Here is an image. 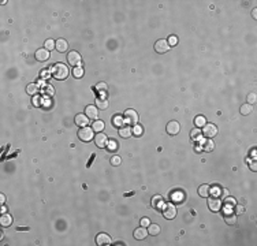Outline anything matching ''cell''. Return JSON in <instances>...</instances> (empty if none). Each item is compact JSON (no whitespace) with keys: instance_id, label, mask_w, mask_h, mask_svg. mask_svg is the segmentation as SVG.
Listing matches in <instances>:
<instances>
[{"instance_id":"4","label":"cell","mask_w":257,"mask_h":246,"mask_svg":"<svg viewBox=\"0 0 257 246\" xmlns=\"http://www.w3.org/2000/svg\"><path fill=\"white\" fill-rule=\"evenodd\" d=\"M163 215H164V217L165 219H168V220H171V219H174L176 216V209H175V207L172 205V204H164V207H163Z\"/></svg>"},{"instance_id":"5","label":"cell","mask_w":257,"mask_h":246,"mask_svg":"<svg viewBox=\"0 0 257 246\" xmlns=\"http://www.w3.org/2000/svg\"><path fill=\"white\" fill-rule=\"evenodd\" d=\"M67 60H69V63L73 67H79V64H81V62H82V58H81V55H79L78 52L71 51L69 54V56H67Z\"/></svg>"},{"instance_id":"6","label":"cell","mask_w":257,"mask_h":246,"mask_svg":"<svg viewBox=\"0 0 257 246\" xmlns=\"http://www.w3.org/2000/svg\"><path fill=\"white\" fill-rule=\"evenodd\" d=\"M202 134L205 135L207 138H212V137H215V135L218 134V127L215 126L213 123H207L205 126H204Z\"/></svg>"},{"instance_id":"42","label":"cell","mask_w":257,"mask_h":246,"mask_svg":"<svg viewBox=\"0 0 257 246\" xmlns=\"http://www.w3.org/2000/svg\"><path fill=\"white\" fill-rule=\"evenodd\" d=\"M41 104H43V100H41L39 96H36L33 98V105H34V107H41Z\"/></svg>"},{"instance_id":"28","label":"cell","mask_w":257,"mask_h":246,"mask_svg":"<svg viewBox=\"0 0 257 246\" xmlns=\"http://www.w3.org/2000/svg\"><path fill=\"white\" fill-rule=\"evenodd\" d=\"M224 222L227 223V224H234V223L237 222V216L234 213H224Z\"/></svg>"},{"instance_id":"25","label":"cell","mask_w":257,"mask_h":246,"mask_svg":"<svg viewBox=\"0 0 257 246\" xmlns=\"http://www.w3.org/2000/svg\"><path fill=\"white\" fill-rule=\"evenodd\" d=\"M56 49H58L59 52H64L67 49V41L63 40V39L58 40V41H56Z\"/></svg>"},{"instance_id":"33","label":"cell","mask_w":257,"mask_h":246,"mask_svg":"<svg viewBox=\"0 0 257 246\" xmlns=\"http://www.w3.org/2000/svg\"><path fill=\"white\" fill-rule=\"evenodd\" d=\"M44 47H45L47 51H52L54 48H56V43L54 40H47L45 41V44H44Z\"/></svg>"},{"instance_id":"3","label":"cell","mask_w":257,"mask_h":246,"mask_svg":"<svg viewBox=\"0 0 257 246\" xmlns=\"http://www.w3.org/2000/svg\"><path fill=\"white\" fill-rule=\"evenodd\" d=\"M138 119H139V116H138V113L134 111V109H127L126 112H124V122L128 123V124H137L138 123Z\"/></svg>"},{"instance_id":"49","label":"cell","mask_w":257,"mask_h":246,"mask_svg":"<svg viewBox=\"0 0 257 246\" xmlns=\"http://www.w3.org/2000/svg\"><path fill=\"white\" fill-rule=\"evenodd\" d=\"M6 211H7L6 207H2V213H6Z\"/></svg>"},{"instance_id":"15","label":"cell","mask_w":257,"mask_h":246,"mask_svg":"<svg viewBox=\"0 0 257 246\" xmlns=\"http://www.w3.org/2000/svg\"><path fill=\"white\" fill-rule=\"evenodd\" d=\"M85 115L88 116L89 119H97V115H99V112H97V108L94 107V105H88V107L85 108Z\"/></svg>"},{"instance_id":"26","label":"cell","mask_w":257,"mask_h":246,"mask_svg":"<svg viewBox=\"0 0 257 246\" xmlns=\"http://www.w3.org/2000/svg\"><path fill=\"white\" fill-rule=\"evenodd\" d=\"M26 92H28L29 94H32V96H36V94L39 93V85H37V84H30V85H28V88H26Z\"/></svg>"},{"instance_id":"16","label":"cell","mask_w":257,"mask_h":246,"mask_svg":"<svg viewBox=\"0 0 257 246\" xmlns=\"http://www.w3.org/2000/svg\"><path fill=\"white\" fill-rule=\"evenodd\" d=\"M146 237H148V230H145V227H139V228H137L134 231V238L138 241L145 239Z\"/></svg>"},{"instance_id":"34","label":"cell","mask_w":257,"mask_h":246,"mask_svg":"<svg viewBox=\"0 0 257 246\" xmlns=\"http://www.w3.org/2000/svg\"><path fill=\"white\" fill-rule=\"evenodd\" d=\"M250 112H252V105L250 104H244L242 107H241V113H242V115H249Z\"/></svg>"},{"instance_id":"29","label":"cell","mask_w":257,"mask_h":246,"mask_svg":"<svg viewBox=\"0 0 257 246\" xmlns=\"http://www.w3.org/2000/svg\"><path fill=\"white\" fill-rule=\"evenodd\" d=\"M159 233H160V226H157V224L148 226V234H150V235H157Z\"/></svg>"},{"instance_id":"22","label":"cell","mask_w":257,"mask_h":246,"mask_svg":"<svg viewBox=\"0 0 257 246\" xmlns=\"http://www.w3.org/2000/svg\"><path fill=\"white\" fill-rule=\"evenodd\" d=\"M0 223H2L3 227H8V226H11V223H13V217H11L8 213H3V216L0 217Z\"/></svg>"},{"instance_id":"13","label":"cell","mask_w":257,"mask_h":246,"mask_svg":"<svg viewBox=\"0 0 257 246\" xmlns=\"http://www.w3.org/2000/svg\"><path fill=\"white\" fill-rule=\"evenodd\" d=\"M153 209H163L164 207V201H163V197L161 196H155L152 198V202H150Z\"/></svg>"},{"instance_id":"47","label":"cell","mask_w":257,"mask_h":246,"mask_svg":"<svg viewBox=\"0 0 257 246\" xmlns=\"http://www.w3.org/2000/svg\"><path fill=\"white\" fill-rule=\"evenodd\" d=\"M0 201H2V204H4V201H6V196L4 194L0 196Z\"/></svg>"},{"instance_id":"23","label":"cell","mask_w":257,"mask_h":246,"mask_svg":"<svg viewBox=\"0 0 257 246\" xmlns=\"http://www.w3.org/2000/svg\"><path fill=\"white\" fill-rule=\"evenodd\" d=\"M119 134H120V137H123V138H128L131 134H133V130H131L128 126H123V127L119 128Z\"/></svg>"},{"instance_id":"1","label":"cell","mask_w":257,"mask_h":246,"mask_svg":"<svg viewBox=\"0 0 257 246\" xmlns=\"http://www.w3.org/2000/svg\"><path fill=\"white\" fill-rule=\"evenodd\" d=\"M51 74L55 79L63 81V79H66L69 77V69H67L63 63H56L55 66L51 67Z\"/></svg>"},{"instance_id":"12","label":"cell","mask_w":257,"mask_h":246,"mask_svg":"<svg viewBox=\"0 0 257 246\" xmlns=\"http://www.w3.org/2000/svg\"><path fill=\"white\" fill-rule=\"evenodd\" d=\"M96 243L99 246H104V245H111V238H109L107 234L101 233L96 237Z\"/></svg>"},{"instance_id":"20","label":"cell","mask_w":257,"mask_h":246,"mask_svg":"<svg viewBox=\"0 0 257 246\" xmlns=\"http://www.w3.org/2000/svg\"><path fill=\"white\" fill-rule=\"evenodd\" d=\"M213 148H215V144L212 142V139L211 138H208L202 142V150H205V152H212Z\"/></svg>"},{"instance_id":"27","label":"cell","mask_w":257,"mask_h":246,"mask_svg":"<svg viewBox=\"0 0 257 246\" xmlns=\"http://www.w3.org/2000/svg\"><path fill=\"white\" fill-rule=\"evenodd\" d=\"M92 128H93V131L101 133V131H103V128H104V122H103V120H94Z\"/></svg>"},{"instance_id":"43","label":"cell","mask_w":257,"mask_h":246,"mask_svg":"<svg viewBox=\"0 0 257 246\" xmlns=\"http://www.w3.org/2000/svg\"><path fill=\"white\" fill-rule=\"evenodd\" d=\"M149 224H150V220H149L148 217H142V219H141V226H142V227H148Z\"/></svg>"},{"instance_id":"9","label":"cell","mask_w":257,"mask_h":246,"mask_svg":"<svg viewBox=\"0 0 257 246\" xmlns=\"http://www.w3.org/2000/svg\"><path fill=\"white\" fill-rule=\"evenodd\" d=\"M165 130H167L168 134L176 135V134L179 133V130H181V126H179V123L176 122V120H171V122L167 123V127H165Z\"/></svg>"},{"instance_id":"37","label":"cell","mask_w":257,"mask_h":246,"mask_svg":"<svg viewBox=\"0 0 257 246\" xmlns=\"http://www.w3.org/2000/svg\"><path fill=\"white\" fill-rule=\"evenodd\" d=\"M190 135H191L193 139H200V138H201V131H200L198 128H194V130H191Z\"/></svg>"},{"instance_id":"39","label":"cell","mask_w":257,"mask_h":246,"mask_svg":"<svg viewBox=\"0 0 257 246\" xmlns=\"http://www.w3.org/2000/svg\"><path fill=\"white\" fill-rule=\"evenodd\" d=\"M120 163H122V159H120L119 156H112V157H111V164H112V165L118 167Z\"/></svg>"},{"instance_id":"14","label":"cell","mask_w":257,"mask_h":246,"mask_svg":"<svg viewBox=\"0 0 257 246\" xmlns=\"http://www.w3.org/2000/svg\"><path fill=\"white\" fill-rule=\"evenodd\" d=\"M50 58V51H47L45 48H41V49H37L36 51V59L40 60V62H45L48 60Z\"/></svg>"},{"instance_id":"31","label":"cell","mask_w":257,"mask_h":246,"mask_svg":"<svg viewBox=\"0 0 257 246\" xmlns=\"http://www.w3.org/2000/svg\"><path fill=\"white\" fill-rule=\"evenodd\" d=\"M96 90L100 94H105V93H107V90H108V86H107V84H104V82H100V84H97Z\"/></svg>"},{"instance_id":"8","label":"cell","mask_w":257,"mask_h":246,"mask_svg":"<svg viewBox=\"0 0 257 246\" xmlns=\"http://www.w3.org/2000/svg\"><path fill=\"white\" fill-rule=\"evenodd\" d=\"M208 208H209L212 212H218L220 211L222 208V200L216 198V197H212V198L208 200Z\"/></svg>"},{"instance_id":"44","label":"cell","mask_w":257,"mask_h":246,"mask_svg":"<svg viewBox=\"0 0 257 246\" xmlns=\"http://www.w3.org/2000/svg\"><path fill=\"white\" fill-rule=\"evenodd\" d=\"M235 212H237L238 215H242L244 212H245V208H244L242 205H237V207H235Z\"/></svg>"},{"instance_id":"7","label":"cell","mask_w":257,"mask_h":246,"mask_svg":"<svg viewBox=\"0 0 257 246\" xmlns=\"http://www.w3.org/2000/svg\"><path fill=\"white\" fill-rule=\"evenodd\" d=\"M170 49V45L167 43V40H159L156 41V44H155V51L157 52V54H165Z\"/></svg>"},{"instance_id":"45","label":"cell","mask_w":257,"mask_h":246,"mask_svg":"<svg viewBox=\"0 0 257 246\" xmlns=\"http://www.w3.org/2000/svg\"><path fill=\"white\" fill-rule=\"evenodd\" d=\"M54 93H55L54 88H47V94H48V96H51V94H54Z\"/></svg>"},{"instance_id":"19","label":"cell","mask_w":257,"mask_h":246,"mask_svg":"<svg viewBox=\"0 0 257 246\" xmlns=\"http://www.w3.org/2000/svg\"><path fill=\"white\" fill-rule=\"evenodd\" d=\"M96 107L100 109H107L108 108V100L104 97H99L96 98Z\"/></svg>"},{"instance_id":"10","label":"cell","mask_w":257,"mask_h":246,"mask_svg":"<svg viewBox=\"0 0 257 246\" xmlns=\"http://www.w3.org/2000/svg\"><path fill=\"white\" fill-rule=\"evenodd\" d=\"M75 124L79 127H88L89 124V118L85 115V113H78L75 116Z\"/></svg>"},{"instance_id":"46","label":"cell","mask_w":257,"mask_h":246,"mask_svg":"<svg viewBox=\"0 0 257 246\" xmlns=\"http://www.w3.org/2000/svg\"><path fill=\"white\" fill-rule=\"evenodd\" d=\"M250 170H252V171H256V170H257V167H256V163H252Z\"/></svg>"},{"instance_id":"18","label":"cell","mask_w":257,"mask_h":246,"mask_svg":"<svg viewBox=\"0 0 257 246\" xmlns=\"http://www.w3.org/2000/svg\"><path fill=\"white\" fill-rule=\"evenodd\" d=\"M211 194H213L216 198H222V197H226L227 196V193H226L224 190H222L220 187H218V186H215L211 189Z\"/></svg>"},{"instance_id":"17","label":"cell","mask_w":257,"mask_h":246,"mask_svg":"<svg viewBox=\"0 0 257 246\" xmlns=\"http://www.w3.org/2000/svg\"><path fill=\"white\" fill-rule=\"evenodd\" d=\"M198 194L200 197H209L211 196V186H208V185H202V186L198 187Z\"/></svg>"},{"instance_id":"36","label":"cell","mask_w":257,"mask_h":246,"mask_svg":"<svg viewBox=\"0 0 257 246\" xmlns=\"http://www.w3.org/2000/svg\"><path fill=\"white\" fill-rule=\"evenodd\" d=\"M133 133H134V135H137V137H141L142 133H144L142 126H138V124H135L134 128H133Z\"/></svg>"},{"instance_id":"21","label":"cell","mask_w":257,"mask_h":246,"mask_svg":"<svg viewBox=\"0 0 257 246\" xmlns=\"http://www.w3.org/2000/svg\"><path fill=\"white\" fill-rule=\"evenodd\" d=\"M107 149H108V152H111V153H115L116 150L119 149V144L115 141V139H109L108 144H107Z\"/></svg>"},{"instance_id":"2","label":"cell","mask_w":257,"mask_h":246,"mask_svg":"<svg viewBox=\"0 0 257 246\" xmlns=\"http://www.w3.org/2000/svg\"><path fill=\"white\" fill-rule=\"evenodd\" d=\"M78 138L84 142H88L93 138V128L90 127H81V130L78 131Z\"/></svg>"},{"instance_id":"24","label":"cell","mask_w":257,"mask_h":246,"mask_svg":"<svg viewBox=\"0 0 257 246\" xmlns=\"http://www.w3.org/2000/svg\"><path fill=\"white\" fill-rule=\"evenodd\" d=\"M123 123H124V118L120 115H115L114 118H112V124H114L115 127H123Z\"/></svg>"},{"instance_id":"48","label":"cell","mask_w":257,"mask_h":246,"mask_svg":"<svg viewBox=\"0 0 257 246\" xmlns=\"http://www.w3.org/2000/svg\"><path fill=\"white\" fill-rule=\"evenodd\" d=\"M252 15H253V18H254V19H256V18H257V10L254 8V10H253V13H252Z\"/></svg>"},{"instance_id":"35","label":"cell","mask_w":257,"mask_h":246,"mask_svg":"<svg viewBox=\"0 0 257 246\" xmlns=\"http://www.w3.org/2000/svg\"><path fill=\"white\" fill-rule=\"evenodd\" d=\"M73 75L75 78H81L84 75V69L82 67H75V69H73Z\"/></svg>"},{"instance_id":"41","label":"cell","mask_w":257,"mask_h":246,"mask_svg":"<svg viewBox=\"0 0 257 246\" xmlns=\"http://www.w3.org/2000/svg\"><path fill=\"white\" fill-rule=\"evenodd\" d=\"M226 207H228V208H233V207H235V200L231 198V197H228L227 200H226Z\"/></svg>"},{"instance_id":"38","label":"cell","mask_w":257,"mask_h":246,"mask_svg":"<svg viewBox=\"0 0 257 246\" xmlns=\"http://www.w3.org/2000/svg\"><path fill=\"white\" fill-rule=\"evenodd\" d=\"M256 100H257V96H256V93H249L248 94V104H254L256 103Z\"/></svg>"},{"instance_id":"32","label":"cell","mask_w":257,"mask_h":246,"mask_svg":"<svg viewBox=\"0 0 257 246\" xmlns=\"http://www.w3.org/2000/svg\"><path fill=\"white\" fill-rule=\"evenodd\" d=\"M194 123H196V126H197V127H202V126H205L207 120H205V118H204L202 115H198V116H196Z\"/></svg>"},{"instance_id":"30","label":"cell","mask_w":257,"mask_h":246,"mask_svg":"<svg viewBox=\"0 0 257 246\" xmlns=\"http://www.w3.org/2000/svg\"><path fill=\"white\" fill-rule=\"evenodd\" d=\"M171 198H172V201L174 202H182V200H183V193H181V191H174L172 194H171Z\"/></svg>"},{"instance_id":"40","label":"cell","mask_w":257,"mask_h":246,"mask_svg":"<svg viewBox=\"0 0 257 246\" xmlns=\"http://www.w3.org/2000/svg\"><path fill=\"white\" fill-rule=\"evenodd\" d=\"M167 43H168V45H170V47H175V45L178 44V39H176L175 36H170V37H168V41H167Z\"/></svg>"},{"instance_id":"11","label":"cell","mask_w":257,"mask_h":246,"mask_svg":"<svg viewBox=\"0 0 257 246\" xmlns=\"http://www.w3.org/2000/svg\"><path fill=\"white\" fill-rule=\"evenodd\" d=\"M94 142H96V145L99 148H105V146H107V144H108V138H107V135H105V134L99 133V134H96Z\"/></svg>"}]
</instances>
